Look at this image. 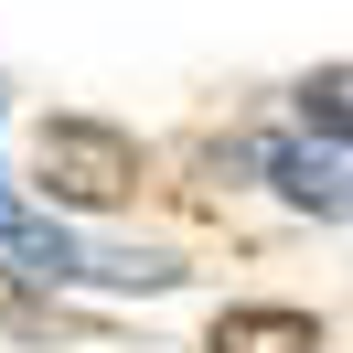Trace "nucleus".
Segmentation results:
<instances>
[{"label":"nucleus","instance_id":"f257e3e1","mask_svg":"<svg viewBox=\"0 0 353 353\" xmlns=\"http://www.w3.org/2000/svg\"><path fill=\"white\" fill-rule=\"evenodd\" d=\"M32 182H43L54 214H108L139 193V139L108 118H43L32 129Z\"/></svg>","mask_w":353,"mask_h":353},{"label":"nucleus","instance_id":"f03ea898","mask_svg":"<svg viewBox=\"0 0 353 353\" xmlns=\"http://www.w3.org/2000/svg\"><path fill=\"white\" fill-rule=\"evenodd\" d=\"M257 161L300 214H353V150H332V139H268Z\"/></svg>","mask_w":353,"mask_h":353},{"label":"nucleus","instance_id":"7ed1b4c3","mask_svg":"<svg viewBox=\"0 0 353 353\" xmlns=\"http://www.w3.org/2000/svg\"><path fill=\"white\" fill-rule=\"evenodd\" d=\"M0 268H11V279H86V246L65 236V225H43V214H22V203L0 193Z\"/></svg>","mask_w":353,"mask_h":353},{"label":"nucleus","instance_id":"20e7f679","mask_svg":"<svg viewBox=\"0 0 353 353\" xmlns=\"http://www.w3.org/2000/svg\"><path fill=\"white\" fill-rule=\"evenodd\" d=\"M203 353H321V321L310 310H279V300H246V310H214Z\"/></svg>","mask_w":353,"mask_h":353},{"label":"nucleus","instance_id":"39448f33","mask_svg":"<svg viewBox=\"0 0 353 353\" xmlns=\"http://www.w3.org/2000/svg\"><path fill=\"white\" fill-rule=\"evenodd\" d=\"M300 129L332 139V150H353V65H310L300 75Z\"/></svg>","mask_w":353,"mask_h":353}]
</instances>
